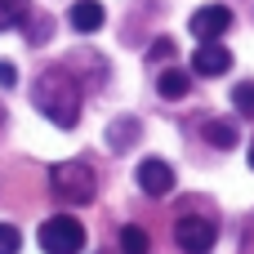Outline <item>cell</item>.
<instances>
[{
	"mask_svg": "<svg viewBox=\"0 0 254 254\" xmlns=\"http://www.w3.org/2000/svg\"><path fill=\"white\" fill-rule=\"evenodd\" d=\"M134 138H138V121H134V116H116V121L107 125V143H112V152H125Z\"/></svg>",
	"mask_w": 254,
	"mask_h": 254,
	"instance_id": "obj_10",
	"label": "cell"
},
{
	"mask_svg": "<svg viewBox=\"0 0 254 254\" xmlns=\"http://www.w3.org/2000/svg\"><path fill=\"white\" fill-rule=\"evenodd\" d=\"M170 54H174V40H170V36H161V40L152 45V58H170Z\"/></svg>",
	"mask_w": 254,
	"mask_h": 254,
	"instance_id": "obj_17",
	"label": "cell"
},
{
	"mask_svg": "<svg viewBox=\"0 0 254 254\" xmlns=\"http://www.w3.org/2000/svg\"><path fill=\"white\" fill-rule=\"evenodd\" d=\"M22 250V232L13 223H0V254H18Z\"/></svg>",
	"mask_w": 254,
	"mask_h": 254,
	"instance_id": "obj_15",
	"label": "cell"
},
{
	"mask_svg": "<svg viewBox=\"0 0 254 254\" xmlns=\"http://www.w3.org/2000/svg\"><path fill=\"white\" fill-rule=\"evenodd\" d=\"M228 27H232V9H228V4H201V9L192 13V22H188V31H192L196 40H219Z\"/></svg>",
	"mask_w": 254,
	"mask_h": 254,
	"instance_id": "obj_5",
	"label": "cell"
},
{
	"mask_svg": "<svg viewBox=\"0 0 254 254\" xmlns=\"http://www.w3.org/2000/svg\"><path fill=\"white\" fill-rule=\"evenodd\" d=\"M152 250V237L143 228H125L121 232V254H147Z\"/></svg>",
	"mask_w": 254,
	"mask_h": 254,
	"instance_id": "obj_12",
	"label": "cell"
},
{
	"mask_svg": "<svg viewBox=\"0 0 254 254\" xmlns=\"http://www.w3.org/2000/svg\"><path fill=\"white\" fill-rule=\"evenodd\" d=\"M49 188H54V196H58V201L89 205V201H94V192H98V179H94V170H89L85 161H58V165L49 170Z\"/></svg>",
	"mask_w": 254,
	"mask_h": 254,
	"instance_id": "obj_2",
	"label": "cell"
},
{
	"mask_svg": "<svg viewBox=\"0 0 254 254\" xmlns=\"http://www.w3.org/2000/svg\"><path fill=\"white\" fill-rule=\"evenodd\" d=\"M134 179H138V188H143L147 196H170V188H174V170H170L165 161H143Z\"/></svg>",
	"mask_w": 254,
	"mask_h": 254,
	"instance_id": "obj_7",
	"label": "cell"
},
{
	"mask_svg": "<svg viewBox=\"0 0 254 254\" xmlns=\"http://www.w3.org/2000/svg\"><path fill=\"white\" fill-rule=\"evenodd\" d=\"M40 250L45 254H80L85 250V223L71 214H54L40 223Z\"/></svg>",
	"mask_w": 254,
	"mask_h": 254,
	"instance_id": "obj_3",
	"label": "cell"
},
{
	"mask_svg": "<svg viewBox=\"0 0 254 254\" xmlns=\"http://www.w3.org/2000/svg\"><path fill=\"white\" fill-rule=\"evenodd\" d=\"M0 85H4V89H9V85H18V67H13L9 58L0 63Z\"/></svg>",
	"mask_w": 254,
	"mask_h": 254,
	"instance_id": "obj_16",
	"label": "cell"
},
{
	"mask_svg": "<svg viewBox=\"0 0 254 254\" xmlns=\"http://www.w3.org/2000/svg\"><path fill=\"white\" fill-rule=\"evenodd\" d=\"M22 22V0H0V31Z\"/></svg>",
	"mask_w": 254,
	"mask_h": 254,
	"instance_id": "obj_14",
	"label": "cell"
},
{
	"mask_svg": "<svg viewBox=\"0 0 254 254\" xmlns=\"http://www.w3.org/2000/svg\"><path fill=\"white\" fill-rule=\"evenodd\" d=\"M103 18H107V13H103L98 0H76V4H71V27H76L80 36H94V31L103 27Z\"/></svg>",
	"mask_w": 254,
	"mask_h": 254,
	"instance_id": "obj_8",
	"label": "cell"
},
{
	"mask_svg": "<svg viewBox=\"0 0 254 254\" xmlns=\"http://www.w3.org/2000/svg\"><path fill=\"white\" fill-rule=\"evenodd\" d=\"M201 134H205V143H210V147H223V152H228V147H237V125H232V121H205V129H201Z\"/></svg>",
	"mask_w": 254,
	"mask_h": 254,
	"instance_id": "obj_11",
	"label": "cell"
},
{
	"mask_svg": "<svg viewBox=\"0 0 254 254\" xmlns=\"http://www.w3.org/2000/svg\"><path fill=\"white\" fill-rule=\"evenodd\" d=\"M250 170H254V143H250Z\"/></svg>",
	"mask_w": 254,
	"mask_h": 254,
	"instance_id": "obj_18",
	"label": "cell"
},
{
	"mask_svg": "<svg viewBox=\"0 0 254 254\" xmlns=\"http://www.w3.org/2000/svg\"><path fill=\"white\" fill-rule=\"evenodd\" d=\"M232 103H237L241 116H254V80H241V85L232 89Z\"/></svg>",
	"mask_w": 254,
	"mask_h": 254,
	"instance_id": "obj_13",
	"label": "cell"
},
{
	"mask_svg": "<svg viewBox=\"0 0 254 254\" xmlns=\"http://www.w3.org/2000/svg\"><path fill=\"white\" fill-rule=\"evenodd\" d=\"M188 89H192V76H188L183 67H165V71L156 76V94L170 98V103H174V98H188Z\"/></svg>",
	"mask_w": 254,
	"mask_h": 254,
	"instance_id": "obj_9",
	"label": "cell"
},
{
	"mask_svg": "<svg viewBox=\"0 0 254 254\" xmlns=\"http://www.w3.org/2000/svg\"><path fill=\"white\" fill-rule=\"evenodd\" d=\"M192 71H196V76H223V71H232V54H228V45H219V40H201L196 54H192Z\"/></svg>",
	"mask_w": 254,
	"mask_h": 254,
	"instance_id": "obj_6",
	"label": "cell"
},
{
	"mask_svg": "<svg viewBox=\"0 0 254 254\" xmlns=\"http://www.w3.org/2000/svg\"><path fill=\"white\" fill-rule=\"evenodd\" d=\"M36 107L58 125V129H71L80 121V89H76V76H67L63 67H49L40 80H36Z\"/></svg>",
	"mask_w": 254,
	"mask_h": 254,
	"instance_id": "obj_1",
	"label": "cell"
},
{
	"mask_svg": "<svg viewBox=\"0 0 254 254\" xmlns=\"http://www.w3.org/2000/svg\"><path fill=\"white\" fill-rule=\"evenodd\" d=\"M174 241H179V250H188V254H210L214 241H219V228H214V219L188 214V219L174 223Z\"/></svg>",
	"mask_w": 254,
	"mask_h": 254,
	"instance_id": "obj_4",
	"label": "cell"
}]
</instances>
